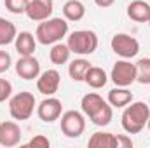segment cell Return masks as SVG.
<instances>
[{"mask_svg": "<svg viewBox=\"0 0 150 148\" xmlns=\"http://www.w3.org/2000/svg\"><path fill=\"white\" fill-rule=\"evenodd\" d=\"M150 118V106L145 101H131L127 106H124L120 124L122 129L127 134H138L145 129Z\"/></svg>", "mask_w": 150, "mask_h": 148, "instance_id": "obj_1", "label": "cell"}, {"mask_svg": "<svg viewBox=\"0 0 150 148\" xmlns=\"http://www.w3.org/2000/svg\"><path fill=\"white\" fill-rule=\"evenodd\" d=\"M68 33V21L63 18H49L40 21L35 30V38L42 45H52L61 42Z\"/></svg>", "mask_w": 150, "mask_h": 148, "instance_id": "obj_2", "label": "cell"}, {"mask_svg": "<svg viewBox=\"0 0 150 148\" xmlns=\"http://www.w3.org/2000/svg\"><path fill=\"white\" fill-rule=\"evenodd\" d=\"M37 108L35 96L28 91H21L9 99V113L14 120H28Z\"/></svg>", "mask_w": 150, "mask_h": 148, "instance_id": "obj_3", "label": "cell"}, {"mask_svg": "<svg viewBox=\"0 0 150 148\" xmlns=\"http://www.w3.org/2000/svg\"><path fill=\"white\" fill-rule=\"evenodd\" d=\"M67 45L70 47L74 54L89 56L98 49V35L91 30H77L74 33H70Z\"/></svg>", "mask_w": 150, "mask_h": 148, "instance_id": "obj_4", "label": "cell"}, {"mask_svg": "<svg viewBox=\"0 0 150 148\" xmlns=\"http://www.w3.org/2000/svg\"><path fill=\"white\" fill-rule=\"evenodd\" d=\"M112 51L122 59H131L140 52V42L127 33H117L110 40Z\"/></svg>", "mask_w": 150, "mask_h": 148, "instance_id": "obj_5", "label": "cell"}, {"mask_svg": "<svg viewBox=\"0 0 150 148\" xmlns=\"http://www.w3.org/2000/svg\"><path fill=\"white\" fill-rule=\"evenodd\" d=\"M61 120V132L67 138H79L84 131H86V118L80 111L77 110H68L61 113L59 117Z\"/></svg>", "mask_w": 150, "mask_h": 148, "instance_id": "obj_6", "label": "cell"}, {"mask_svg": "<svg viewBox=\"0 0 150 148\" xmlns=\"http://www.w3.org/2000/svg\"><path fill=\"white\" fill-rule=\"evenodd\" d=\"M110 80L117 87H129L133 82H136V66L127 59L117 61L112 66Z\"/></svg>", "mask_w": 150, "mask_h": 148, "instance_id": "obj_7", "label": "cell"}, {"mask_svg": "<svg viewBox=\"0 0 150 148\" xmlns=\"http://www.w3.org/2000/svg\"><path fill=\"white\" fill-rule=\"evenodd\" d=\"M63 113V103L58 99V98H52V96H47L44 101H40L37 106V115L42 122H47V124H52L56 122Z\"/></svg>", "mask_w": 150, "mask_h": 148, "instance_id": "obj_8", "label": "cell"}, {"mask_svg": "<svg viewBox=\"0 0 150 148\" xmlns=\"http://www.w3.org/2000/svg\"><path fill=\"white\" fill-rule=\"evenodd\" d=\"M61 75L58 70H45L37 77V89L44 96H54L59 89Z\"/></svg>", "mask_w": 150, "mask_h": 148, "instance_id": "obj_9", "label": "cell"}, {"mask_svg": "<svg viewBox=\"0 0 150 148\" xmlns=\"http://www.w3.org/2000/svg\"><path fill=\"white\" fill-rule=\"evenodd\" d=\"M52 11H54V2L52 0H30L25 14L32 21L40 23V21L49 19L52 16Z\"/></svg>", "mask_w": 150, "mask_h": 148, "instance_id": "obj_10", "label": "cell"}, {"mask_svg": "<svg viewBox=\"0 0 150 148\" xmlns=\"http://www.w3.org/2000/svg\"><path fill=\"white\" fill-rule=\"evenodd\" d=\"M21 127L12 122V120H7V122H2L0 124V145L2 147H16L19 145L21 141Z\"/></svg>", "mask_w": 150, "mask_h": 148, "instance_id": "obj_11", "label": "cell"}, {"mask_svg": "<svg viewBox=\"0 0 150 148\" xmlns=\"http://www.w3.org/2000/svg\"><path fill=\"white\" fill-rule=\"evenodd\" d=\"M16 73L23 80H33L40 75V63L33 56H21L16 63Z\"/></svg>", "mask_w": 150, "mask_h": 148, "instance_id": "obj_12", "label": "cell"}, {"mask_svg": "<svg viewBox=\"0 0 150 148\" xmlns=\"http://www.w3.org/2000/svg\"><path fill=\"white\" fill-rule=\"evenodd\" d=\"M14 45H16V51L19 56H33V52L37 49V38L30 32H21L16 35Z\"/></svg>", "mask_w": 150, "mask_h": 148, "instance_id": "obj_13", "label": "cell"}, {"mask_svg": "<svg viewBox=\"0 0 150 148\" xmlns=\"http://www.w3.org/2000/svg\"><path fill=\"white\" fill-rule=\"evenodd\" d=\"M127 18L136 23H149L150 19V4L143 0H133L127 5Z\"/></svg>", "mask_w": 150, "mask_h": 148, "instance_id": "obj_14", "label": "cell"}, {"mask_svg": "<svg viewBox=\"0 0 150 148\" xmlns=\"http://www.w3.org/2000/svg\"><path fill=\"white\" fill-rule=\"evenodd\" d=\"M107 101H108L112 106L124 108V106H127V105L133 101V92H131L127 87H115L112 91H108Z\"/></svg>", "mask_w": 150, "mask_h": 148, "instance_id": "obj_15", "label": "cell"}, {"mask_svg": "<svg viewBox=\"0 0 150 148\" xmlns=\"http://www.w3.org/2000/svg\"><path fill=\"white\" fill-rule=\"evenodd\" d=\"M84 82H86L89 87H93V89H101V87L107 85L108 75H107V72H105L103 68H100V66H91V68L87 70L86 77H84Z\"/></svg>", "mask_w": 150, "mask_h": 148, "instance_id": "obj_16", "label": "cell"}, {"mask_svg": "<svg viewBox=\"0 0 150 148\" xmlns=\"http://www.w3.org/2000/svg\"><path fill=\"white\" fill-rule=\"evenodd\" d=\"M70 47L63 42H58V44H52L51 51H49V59L52 65H65L70 61Z\"/></svg>", "mask_w": 150, "mask_h": 148, "instance_id": "obj_17", "label": "cell"}, {"mask_svg": "<svg viewBox=\"0 0 150 148\" xmlns=\"http://www.w3.org/2000/svg\"><path fill=\"white\" fill-rule=\"evenodd\" d=\"M63 16L67 21H80L86 16V7L80 0H68L63 5Z\"/></svg>", "mask_w": 150, "mask_h": 148, "instance_id": "obj_18", "label": "cell"}, {"mask_svg": "<svg viewBox=\"0 0 150 148\" xmlns=\"http://www.w3.org/2000/svg\"><path fill=\"white\" fill-rule=\"evenodd\" d=\"M91 68V63L84 58H79V59H74L70 61L68 65V75L74 82H84V77L87 73V70Z\"/></svg>", "mask_w": 150, "mask_h": 148, "instance_id": "obj_19", "label": "cell"}, {"mask_svg": "<svg viewBox=\"0 0 150 148\" xmlns=\"http://www.w3.org/2000/svg\"><path fill=\"white\" fill-rule=\"evenodd\" d=\"M87 145L91 148H117V136L112 132H94Z\"/></svg>", "mask_w": 150, "mask_h": 148, "instance_id": "obj_20", "label": "cell"}, {"mask_svg": "<svg viewBox=\"0 0 150 148\" xmlns=\"http://www.w3.org/2000/svg\"><path fill=\"white\" fill-rule=\"evenodd\" d=\"M112 117H113V110H112V105H110L108 101H105L93 115H89L91 122H93L94 125H100V127L108 125V124L112 122Z\"/></svg>", "mask_w": 150, "mask_h": 148, "instance_id": "obj_21", "label": "cell"}, {"mask_svg": "<svg viewBox=\"0 0 150 148\" xmlns=\"http://www.w3.org/2000/svg\"><path fill=\"white\" fill-rule=\"evenodd\" d=\"M16 35H18V30H16L14 23L5 18H0V45L12 44L16 40Z\"/></svg>", "mask_w": 150, "mask_h": 148, "instance_id": "obj_22", "label": "cell"}, {"mask_svg": "<svg viewBox=\"0 0 150 148\" xmlns=\"http://www.w3.org/2000/svg\"><path fill=\"white\" fill-rule=\"evenodd\" d=\"M103 103H105V99H103L98 92H89V94H86V96L82 98L80 106H82V111L89 117V115H93L94 111L98 110Z\"/></svg>", "mask_w": 150, "mask_h": 148, "instance_id": "obj_23", "label": "cell"}, {"mask_svg": "<svg viewBox=\"0 0 150 148\" xmlns=\"http://www.w3.org/2000/svg\"><path fill=\"white\" fill-rule=\"evenodd\" d=\"M136 66V82L149 85L150 84V58H142L138 63H134Z\"/></svg>", "mask_w": 150, "mask_h": 148, "instance_id": "obj_24", "label": "cell"}, {"mask_svg": "<svg viewBox=\"0 0 150 148\" xmlns=\"http://www.w3.org/2000/svg\"><path fill=\"white\" fill-rule=\"evenodd\" d=\"M28 2L30 0H4L5 9L11 14H25L26 7H28Z\"/></svg>", "mask_w": 150, "mask_h": 148, "instance_id": "obj_25", "label": "cell"}, {"mask_svg": "<svg viewBox=\"0 0 150 148\" xmlns=\"http://www.w3.org/2000/svg\"><path fill=\"white\" fill-rule=\"evenodd\" d=\"M11 94H12V84L5 78H0V103L9 99Z\"/></svg>", "mask_w": 150, "mask_h": 148, "instance_id": "obj_26", "label": "cell"}, {"mask_svg": "<svg viewBox=\"0 0 150 148\" xmlns=\"http://www.w3.org/2000/svg\"><path fill=\"white\" fill-rule=\"evenodd\" d=\"M51 145V141L44 136V134H37V136H33L30 141H28V145L26 147H32V148H49Z\"/></svg>", "mask_w": 150, "mask_h": 148, "instance_id": "obj_27", "label": "cell"}, {"mask_svg": "<svg viewBox=\"0 0 150 148\" xmlns=\"http://www.w3.org/2000/svg\"><path fill=\"white\" fill-rule=\"evenodd\" d=\"M11 65H12L11 54H9L7 51H0V73L7 72V70L11 68Z\"/></svg>", "mask_w": 150, "mask_h": 148, "instance_id": "obj_28", "label": "cell"}, {"mask_svg": "<svg viewBox=\"0 0 150 148\" xmlns=\"http://www.w3.org/2000/svg\"><path fill=\"white\" fill-rule=\"evenodd\" d=\"M133 147V140L126 134H119L117 136V148H131Z\"/></svg>", "mask_w": 150, "mask_h": 148, "instance_id": "obj_29", "label": "cell"}, {"mask_svg": "<svg viewBox=\"0 0 150 148\" xmlns=\"http://www.w3.org/2000/svg\"><path fill=\"white\" fill-rule=\"evenodd\" d=\"M113 2H115V0H94V4H96L98 7H101V9H107V7L113 5Z\"/></svg>", "mask_w": 150, "mask_h": 148, "instance_id": "obj_30", "label": "cell"}, {"mask_svg": "<svg viewBox=\"0 0 150 148\" xmlns=\"http://www.w3.org/2000/svg\"><path fill=\"white\" fill-rule=\"evenodd\" d=\"M147 129H149V132H150V118H149V122H147Z\"/></svg>", "mask_w": 150, "mask_h": 148, "instance_id": "obj_31", "label": "cell"}, {"mask_svg": "<svg viewBox=\"0 0 150 148\" xmlns=\"http://www.w3.org/2000/svg\"><path fill=\"white\" fill-rule=\"evenodd\" d=\"M149 28H150V19H149Z\"/></svg>", "mask_w": 150, "mask_h": 148, "instance_id": "obj_32", "label": "cell"}, {"mask_svg": "<svg viewBox=\"0 0 150 148\" xmlns=\"http://www.w3.org/2000/svg\"><path fill=\"white\" fill-rule=\"evenodd\" d=\"M149 106H150V98H149Z\"/></svg>", "mask_w": 150, "mask_h": 148, "instance_id": "obj_33", "label": "cell"}]
</instances>
